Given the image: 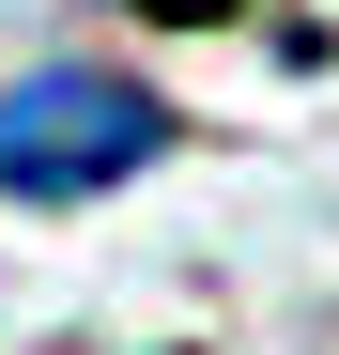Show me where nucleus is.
<instances>
[{
    "label": "nucleus",
    "instance_id": "nucleus-1",
    "mask_svg": "<svg viewBox=\"0 0 339 355\" xmlns=\"http://www.w3.org/2000/svg\"><path fill=\"white\" fill-rule=\"evenodd\" d=\"M170 155V93L124 62H46L0 93V201H108Z\"/></svg>",
    "mask_w": 339,
    "mask_h": 355
}]
</instances>
